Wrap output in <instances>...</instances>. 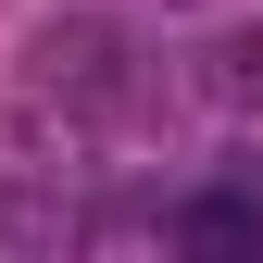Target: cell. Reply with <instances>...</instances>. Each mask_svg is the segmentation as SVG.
Returning a JSON list of instances; mask_svg holds the SVG:
<instances>
[{"label":"cell","mask_w":263,"mask_h":263,"mask_svg":"<svg viewBox=\"0 0 263 263\" xmlns=\"http://www.w3.org/2000/svg\"><path fill=\"white\" fill-rule=\"evenodd\" d=\"M176 238H201V251H263V201H188Z\"/></svg>","instance_id":"6da1fadb"},{"label":"cell","mask_w":263,"mask_h":263,"mask_svg":"<svg viewBox=\"0 0 263 263\" xmlns=\"http://www.w3.org/2000/svg\"><path fill=\"white\" fill-rule=\"evenodd\" d=\"M226 63H238V88H251V101H263V38H251V50H226Z\"/></svg>","instance_id":"7a4b0ae2"}]
</instances>
